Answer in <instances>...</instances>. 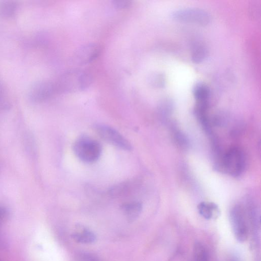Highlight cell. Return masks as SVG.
<instances>
[{"mask_svg": "<svg viewBox=\"0 0 261 261\" xmlns=\"http://www.w3.org/2000/svg\"><path fill=\"white\" fill-rule=\"evenodd\" d=\"M92 81V76L88 72L75 70L64 73L54 84L56 91L70 94L88 89Z\"/></svg>", "mask_w": 261, "mask_h": 261, "instance_id": "6da1fadb", "label": "cell"}, {"mask_svg": "<svg viewBox=\"0 0 261 261\" xmlns=\"http://www.w3.org/2000/svg\"><path fill=\"white\" fill-rule=\"evenodd\" d=\"M76 156L82 161L92 163L97 161L102 153L101 144L95 139L88 136L79 137L73 145Z\"/></svg>", "mask_w": 261, "mask_h": 261, "instance_id": "7a4b0ae2", "label": "cell"}, {"mask_svg": "<svg viewBox=\"0 0 261 261\" xmlns=\"http://www.w3.org/2000/svg\"><path fill=\"white\" fill-rule=\"evenodd\" d=\"M246 165L244 152L238 147L228 149L221 159V166L223 170L235 177L242 175L245 169Z\"/></svg>", "mask_w": 261, "mask_h": 261, "instance_id": "3957f363", "label": "cell"}, {"mask_svg": "<svg viewBox=\"0 0 261 261\" xmlns=\"http://www.w3.org/2000/svg\"><path fill=\"white\" fill-rule=\"evenodd\" d=\"M230 221L236 240L241 243L245 242L249 234V224L245 206L237 204L230 212Z\"/></svg>", "mask_w": 261, "mask_h": 261, "instance_id": "277c9868", "label": "cell"}, {"mask_svg": "<svg viewBox=\"0 0 261 261\" xmlns=\"http://www.w3.org/2000/svg\"><path fill=\"white\" fill-rule=\"evenodd\" d=\"M171 16L180 22L201 26H207L211 21V16L207 11L197 8L176 10L172 12Z\"/></svg>", "mask_w": 261, "mask_h": 261, "instance_id": "5b68a950", "label": "cell"}, {"mask_svg": "<svg viewBox=\"0 0 261 261\" xmlns=\"http://www.w3.org/2000/svg\"><path fill=\"white\" fill-rule=\"evenodd\" d=\"M94 130L105 142L124 150L132 149L131 144L115 129L105 125L97 124Z\"/></svg>", "mask_w": 261, "mask_h": 261, "instance_id": "8992f818", "label": "cell"}, {"mask_svg": "<svg viewBox=\"0 0 261 261\" xmlns=\"http://www.w3.org/2000/svg\"><path fill=\"white\" fill-rule=\"evenodd\" d=\"M100 53V47L96 43H88L75 51L72 56L71 61L74 64L82 66L95 61Z\"/></svg>", "mask_w": 261, "mask_h": 261, "instance_id": "52a82bcc", "label": "cell"}, {"mask_svg": "<svg viewBox=\"0 0 261 261\" xmlns=\"http://www.w3.org/2000/svg\"><path fill=\"white\" fill-rule=\"evenodd\" d=\"M55 92L54 83L48 81H40L31 86L29 91V97L32 101L39 102L48 99Z\"/></svg>", "mask_w": 261, "mask_h": 261, "instance_id": "ba28073f", "label": "cell"}, {"mask_svg": "<svg viewBox=\"0 0 261 261\" xmlns=\"http://www.w3.org/2000/svg\"><path fill=\"white\" fill-rule=\"evenodd\" d=\"M137 180H130L119 183L111 187L107 192V194L114 198L125 197L128 195L137 186Z\"/></svg>", "mask_w": 261, "mask_h": 261, "instance_id": "9c48e42d", "label": "cell"}, {"mask_svg": "<svg viewBox=\"0 0 261 261\" xmlns=\"http://www.w3.org/2000/svg\"><path fill=\"white\" fill-rule=\"evenodd\" d=\"M121 209L129 221L133 222L139 216L142 205L139 202H131L124 204Z\"/></svg>", "mask_w": 261, "mask_h": 261, "instance_id": "30bf717a", "label": "cell"}, {"mask_svg": "<svg viewBox=\"0 0 261 261\" xmlns=\"http://www.w3.org/2000/svg\"><path fill=\"white\" fill-rule=\"evenodd\" d=\"M208 50L207 47L202 43L197 42L192 46L191 57L193 62L201 63L207 58Z\"/></svg>", "mask_w": 261, "mask_h": 261, "instance_id": "8fae6325", "label": "cell"}, {"mask_svg": "<svg viewBox=\"0 0 261 261\" xmlns=\"http://www.w3.org/2000/svg\"><path fill=\"white\" fill-rule=\"evenodd\" d=\"M193 94L197 102H208L210 97V90L205 83L199 82L194 85Z\"/></svg>", "mask_w": 261, "mask_h": 261, "instance_id": "7c38bea8", "label": "cell"}, {"mask_svg": "<svg viewBox=\"0 0 261 261\" xmlns=\"http://www.w3.org/2000/svg\"><path fill=\"white\" fill-rule=\"evenodd\" d=\"M200 215L206 220H211L219 212V209L214 203L202 202L198 207Z\"/></svg>", "mask_w": 261, "mask_h": 261, "instance_id": "4fadbf2b", "label": "cell"}, {"mask_svg": "<svg viewBox=\"0 0 261 261\" xmlns=\"http://www.w3.org/2000/svg\"><path fill=\"white\" fill-rule=\"evenodd\" d=\"M72 237L76 242L84 244H92L95 242L96 239L95 235L87 229L75 232L72 235Z\"/></svg>", "mask_w": 261, "mask_h": 261, "instance_id": "5bb4252c", "label": "cell"}, {"mask_svg": "<svg viewBox=\"0 0 261 261\" xmlns=\"http://www.w3.org/2000/svg\"><path fill=\"white\" fill-rule=\"evenodd\" d=\"M193 261H210L208 251L200 242H196L193 247Z\"/></svg>", "mask_w": 261, "mask_h": 261, "instance_id": "9a60e30c", "label": "cell"}, {"mask_svg": "<svg viewBox=\"0 0 261 261\" xmlns=\"http://www.w3.org/2000/svg\"><path fill=\"white\" fill-rule=\"evenodd\" d=\"M17 8L16 4L13 1H4L0 2V15L5 17L13 16Z\"/></svg>", "mask_w": 261, "mask_h": 261, "instance_id": "2e32d148", "label": "cell"}, {"mask_svg": "<svg viewBox=\"0 0 261 261\" xmlns=\"http://www.w3.org/2000/svg\"><path fill=\"white\" fill-rule=\"evenodd\" d=\"M173 106V103L171 99L164 98L159 104L158 112L160 115L164 117L172 112Z\"/></svg>", "mask_w": 261, "mask_h": 261, "instance_id": "e0dca14e", "label": "cell"}, {"mask_svg": "<svg viewBox=\"0 0 261 261\" xmlns=\"http://www.w3.org/2000/svg\"><path fill=\"white\" fill-rule=\"evenodd\" d=\"M149 83L156 88H162L166 84V78L163 74L154 73L149 77Z\"/></svg>", "mask_w": 261, "mask_h": 261, "instance_id": "ac0fdd59", "label": "cell"}, {"mask_svg": "<svg viewBox=\"0 0 261 261\" xmlns=\"http://www.w3.org/2000/svg\"><path fill=\"white\" fill-rule=\"evenodd\" d=\"M77 261H100L95 255L86 252H80L76 256Z\"/></svg>", "mask_w": 261, "mask_h": 261, "instance_id": "d6986e66", "label": "cell"}, {"mask_svg": "<svg viewBox=\"0 0 261 261\" xmlns=\"http://www.w3.org/2000/svg\"><path fill=\"white\" fill-rule=\"evenodd\" d=\"M173 137L175 138L177 143L181 147H185L187 145L186 137L179 130H174Z\"/></svg>", "mask_w": 261, "mask_h": 261, "instance_id": "ffe728a7", "label": "cell"}, {"mask_svg": "<svg viewBox=\"0 0 261 261\" xmlns=\"http://www.w3.org/2000/svg\"><path fill=\"white\" fill-rule=\"evenodd\" d=\"M114 6L118 9H126L132 5V1L129 0H115L113 2Z\"/></svg>", "mask_w": 261, "mask_h": 261, "instance_id": "44dd1931", "label": "cell"}, {"mask_svg": "<svg viewBox=\"0 0 261 261\" xmlns=\"http://www.w3.org/2000/svg\"><path fill=\"white\" fill-rule=\"evenodd\" d=\"M8 214V209L5 206L0 205V225L7 220Z\"/></svg>", "mask_w": 261, "mask_h": 261, "instance_id": "7402d4cb", "label": "cell"}, {"mask_svg": "<svg viewBox=\"0 0 261 261\" xmlns=\"http://www.w3.org/2000/svg\"><path fill=\"white\" fill-rule=\"evenodd\" d=\"M229 261H241L238 258L236 257H234L231 258Z\"/></svg>", "mask_w": 261, "mask_h": 261, "instance_id": "603a6c76", "label": "cell"}, {"mask_svg": "<svg viewBox=\"0 0 261 261\" xmlns=\"http://www.w3.org/2000/svg\"><path fill=\"white\" fill-rule=\"evenodd\" d=\"M0 261H2V260H1V259H0Z\"/></svg>", "mask_w": 261, "mask_h": 261, "instance_id": "cb8c5ba5", "label": "cell"}]
</instances>
